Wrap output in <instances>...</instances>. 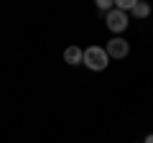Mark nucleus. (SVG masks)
<instances>
[{
    "label": "nucleus",
    "instance_id": "1",
    "mask_svg": "<svg viewBox=\"0 0 153 143\" xmlns=\"http://www.w3.org/2000/svg\"><path fill=\"white\" fill-rule=\"evenodd\" d=\"M107 49H102V46H89V49H84V61L82 64H87L92 72H102L107 69Z\"/></svg>",
    "mask_w": 153,
    "mask_h": 143
},
{
    "label": "nucleus",
    "instance_id": "2",
    "mask_svg": "<svg viewBox=\"0 0 153 143\" xmlns=\"http://www.w3.org/2000/svg\"><path fill=\"white\" fill-rule=\"evenodd\" d=\"M128 54H130V44H128L125 39L115 36V39L107 41V56L110 59H125Z\"/></svg>",
    "mask_w": 153,
    "mask_h": 143
},
{
    "label": "nucleus",
    "instance_id": "3",
    "mask_svg": "<svg viewBox=\"0 0 153 143\" xmlns=\"http://www.w3.org/2000/svg\"><path fill=\"white\" fill-rule=\"evenodd\" d=\"M105 23H107V28L110 31H115V33H120V31H125L128 28V13H123V10H110L107 16H105Z\"/></svg>",
    "mask_w": 153,
    "mask_h": 143
},
{
    "label": "nucleus",
    "instance_id": "4",
    "mask_svg": "<svg viewBox=\"0 0 153 143\" xmlns=\"http://www.w3.org/2000/svg\"><path fill=\"white\" fill-rule=\"evenodd\" d=\"M64 61H66V64H71V66L82 64V61H84V51L79 49V46H69V49L64 51Z\"/></svg>",
    "mask_w": 153,
    "mask_h": 143
},
{
    "label": "nucleus",
    "instance_id": "5",
    "mask_svg": "<svg viewBox=\"0 0 153 143\" xmlns=\"http://www.w3.org/2000/svg\"><path fill=\"white\" fill-rule=\"evenodd\" d=\"M130 13L135 18H148V16H151V5H148V3H135V8H133Z\"/></svg>",
    "mask_w": 153,
    "mask_h": 143
},
{
    "label": "nucleus",
    "instance_id": "6",
    "mask_svg": "<svg viewBox=\"0 0 153 143\" xmlns=\"http://www.w3.org/2000/svg\"><path fill=\"white\" fill-rule=\"evenodd\" d=\"M135 3H138V0H117L115 5H117V10L128 13V10H133V8H135Z\"/></svg>",
    "mask_w": 153,
    "mask_h": 143
},
{
    "label": "nucleus",
    "instance_id": "7",
    "mask_svg": "<svg viewBox=\"0 0 153 143\" xmlns=\"http://www.w3.org/2000/svg\"><path fill=\"white\" fill-rule=\"evenodd\" d=\"M97 8H100V10H112V0H100V3H97Z\"/></svg>",
    "mask_w": 153,
    "mask_h": 143
},
{
    "label": "nucleus",
    "instance_id": "8",
    "mask_svg": "<svg viewBox=\"0 0 153 143\" xmlns=\"http://www.w3.org/2000/svg\"><path fill=\"white\" fill-rule=\"evenodd\" d=\"M146 143H153V136H148V138H146Z\"/></svg>",
    "mask_w": 153,
    "mask_h": 143
}]
</instances>
